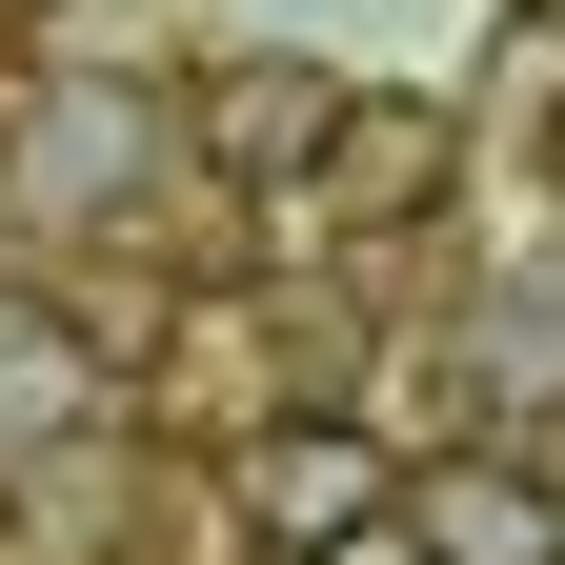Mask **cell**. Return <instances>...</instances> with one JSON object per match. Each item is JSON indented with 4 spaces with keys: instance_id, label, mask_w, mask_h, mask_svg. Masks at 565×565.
Here are the masks:
<instances>
[{
    "instance_id": "obj_2",
    "label": "cell",
    "mask_w": 565,
    "mask_h": 565,
    "mask_svg": "<svg viewBox=\"0 0 565 565\" xmlns=\"http://www.w3.org/2000/svg\"><path fill=\"white\" fill-rule=\"evenodd\" d=\"M465 162H484L465 102H424V82H343V121L303 141V182H282V223H303V243H424V223L465 202Z\"/></svg>"
},
{
    "instance_id": "obj_3",
    "label": "cell",
    "mask_w": 565,
    "mask_h": 565,
    "mask_svg": "<svg viewBox=\"0 0 565 565\" xmlns=\"http://www.w3.org/2000/svg\"><path fill=\"white\" fill-rule=\"evenodd\" d=\"M404 545H424V565H565V465H545V445H445V465H404Z\"/></svg>"
},
{
    "instance_id": "obj_1",
    "label": "cell",
    "mask_w": 565,
    "mask_h": 565,
    "mask_svg": "<svg viewBox=\"0 0 565 565\" xmlns=\"http://www.w3.org/2000/svg\"><path fill=\"white\" fill-rule=\"evenodd\" d=\"M404 525V445L364 404H263L243 445H223V545L243 565H343V545H384Z\"/></svg>"
},
{
    "instance_id": "obj_6",
    "label": "cell",
    "mask_w": 565,
    "mask_h": 565,
    "mask_svg": "<svg viewBox=\"0 0 565 565\" xmlns=\"http://www.w3.org/2000/svg\"><path fill=\"white\" fill-rule=\"evenodd\" d=\"M343 565H424V545H404V525H384V545H343Z\"/></svg>"
},
{
    "instance_id": "obj_5",
    "label": "cell",
    "mask_w": 565,
    "mask_h": 565,
    "mask_svg": "<svg viewBox=\"0 0 565 565\" xmlns=\"http://www.w3.org/2000/svg\"><path fill=\"white\" fill-rule=\"evenodd\" d=\"M465 121L505 141V162H545V182H565V0H505V41H484Z\"/></svg>"
},
{
    "instance_id": "obj_4",
    "label": "cell",
    "mask_w": 565,
    "mask_h": 565,
    "mask_svg": "<svg viewBox=\"0 0 565 565\" xmlns=\"http://www.w3.org/2000/svg\"><path fill=\"white\" fill-rule=\"evenodd\" d=\"M182 121H202V182H303V141L343 121V82H323V61H223V82H182Z\"/></svg>"
}]
</instances>
